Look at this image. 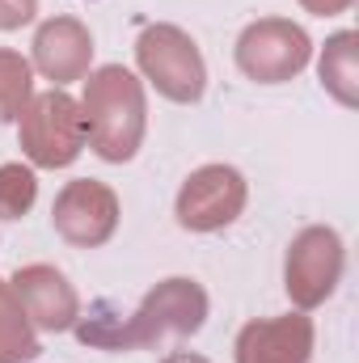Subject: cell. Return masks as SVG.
<instances>
[{"label":"cell","instance_id":"7","mask_svg":"<svg viewBox=\"0 0 359 363\" xmlns=\"http://www.w3.org/2000/svg\"><path fill=\"white\" fill-rule=\"evenodd\" d=\"M245 199H250V186L241 169L216 161V165H199L182 182L174 211L186 233H220L245 211Z\"/></svg>","mask_w":359,"mask_h":363},{"label":"cell","instance_id":"2","mask_svg":"<svg viewBox=\"0 0 359 363\" xmlns=\"http://www.w3.org/2000/svg\"><path fill=\"white\" fill-rule=\"evenodd\" d=\"M81 110H85L89 148L101 161L123 165L140 152L148 127V101H144V81L136 72H127L123 64H106L89 72Z\"/></svg>","mask_w":359,"mask_h":363},{"label":"cell","instance_id":"16","mask_svg":"<svg viewBox=\"0 0 359 363\" xmlns=\"http://www.w3.org/2000/svg\"><path fill=\"white\" fill-rule=\"evenodd\" d=\"M38 17V0H0V30H21Z\"/></svg>","mask_w":359,"mask_h":363},{"label":"cell","instance_id":"15","mask_svg":"<svg viewBox=\"0 0 359 363\" xmlns=\"http://www.w3.org/2000/svg\"><path fill=\"white\" fill-rule=\"evenodd\" d=\"M38 199V178L30 165L9 161L0 165V220H21Z\"/></svg>","mask_w":359,"mask_h":363},{"label":"cell","instance_id":"8","mask_svg":"<svg viewBox=\"0 0 359 363\" xmlns=\"http://www.w3.org/2000/svg\"><path fill=\"white\" fill-rule=\"evenodd\" d=\"M118 194L97 178H77L68 182L51 207V224L55 233L77 245V250H97L118 233Z\"/></svg>","mask_w":359,"mask_h":363},{"label":"cell","instance_id":"13","mask_svg":"<svg viewBox=\"0 0 359 363\" xmlns=\"http://www.w3.org/2000/svg\"><path fill=\"white\" fill-rule=\"evenodd\" d=\"M38 355V330L17 304L13 287L0 279V363H26Z\"/></svg>","mask_w":359,"mask_h":363},{"label":"cell","instance_id":"17","mask_svg":"<svg viewBox=\"0 0 359 363\" xmlns=\"http://www.w3.org/2000/svg\"><path fill=\"white\" fill-rule=\"evenodd\" d=\"M309 13H317V17H334V13H347L355 0H300Z\"/></svg>","mask_w":359,"mask_h":363},{"label":"cell","instance_id":"18","mask_svg":"<svg viewBox=\"0 0 359 363\" xmlns=\"http://www.w3.org/2000/svg\"><path fill=\"white\" fill-rule=\"evenodd\" d=\"M161 363H211V359H203V355H194V351H170Z\"/></svg>","mask_w":359,"mask_h":363},{"label":"cell","instance_id":"5","mask_svg":"<svg viewBox=\"0 0 359 363\" xmlns=\"http://www.w3.org/2000/svg\"><path fill=\"white\" fill-rule=\"evenodd\" d=\"M347 267V250H343V237L326 224H309L292 237L287 245V262H283V287H287V300L309 313L317 304H326L343 279Z\"/></svg>","mask_w":359,"mask_h":363},{"label":"cell","instance_id":"1","mask_svg":"<svg viewBox=\"0 0 359 363\" xmlns=\"http://www.w3.org/2000/svg\"><path fill=\"white\" fill-rule=\"evenodd\" d=\"M207 308H211V300L199 279L170 274L136 304L131 317H118L106 304L93 308L89 317L77 321V338L97 351H153L161 342L199 334L207 321Z\"/></svg>","mask_w":359,"mask_h":363},{"label":"cell","instance_id":"12","mask_svg":"<svg viewBox=\"0 0 359 363\" xmlns=\"http://www.w3.org/2000/svg\"><path fill=\"white\" fill-rule=\"evenodd\" d=\"M317 72H321L326 93L338 106L355 110L359 106V34L355 30H343V34H334L326 43V51L317 60Z\"/></svg>","mask_w":359,"mask_h":363},{"label":"cell","instance_id":"6","mask_svg":"<svg viewBox=\"0 0 359 363\" xmlns=\"http://www.w3.org/2000/svg\"><path fill=\"white\" fill-rule=\"evenodd\" d=\"M309 60H313V43H309L304 26H296L287 17H263V21L245 26L237 38V68L254 85L296 81L309 68Z\"/></svg>","mask_w":359,"mask_h":363},{"label":"cell","instance_id":"10","mask_svg":"<svg viewBox=\"0 0 359 363\" xmlns=\"http://www.w3.org/2000/svg\"><path fill=\"white\" fill-rule=\"evenodd\" d=\"M93 64V34L77 17H51L34 34V72H43L55 89L85 81Z\"/></svg>","mask_w":359,"mask_h":363},{"label":"cell","instance_id":"14","mask_svg":"<svg viewBox=\"0 0 359 363\" xmlns=\"http://www.w3.org/2000/svg\"><path fill=\"white\" fill-rule=\"evenodd\" d=\"M34 97V68L17 51L0 47V123H17Z\"/></svg>","mask_w":359,"mask_h":363},{"label":"cell","instance_id":"4","mask_svg":"<svg viewBox=\"0 0 359 363\" xmlns=\"http://www.w3.org/2000/svg\"><path fill=\"white\" fill-rule=\"evenodd\" d=\"M136 64L144 72V81L161 97L178 101V106H194L203 89H207V64H203V51L194 47V38L161 21V26H148L140 38H136Z\"/></svg>","mask_w":359,"mask_h":363},{"label":"cell","instance_id":"3","mask_svg":"<svg viewBox=\"0 0 359 363\" xmlns=\"http://www.w3.org/2000/svg\"><path fill=\"white\" fill-rule=\"evenodd\" d=\"M17 135H21V152L38 169H68L89 144L85 110L64 89L34 93L30 106L17 118Z\"/></svg>","mask_w":359,"mask_h":363},{"label":"cell","instance_id":"9","mask_svg":"<svg viewBox=\"0 0 359 363\" xmlns=\"http://www.w3.org/2000/svg\"><path fill=\"white\" fill-rule=\"evenodd\" d=\"M17 304L26 308L30 325L43 330V334H68L77 330L81 321V300H77V287L64 279V271L47 267V262H34V267H21V271L9 279Z\"/></svg>","mask_w":359,"mask_h":363},{"label":"cell","instance_id":"11","mask_svg":"<svg viewBox=\"0 0 359 363\" xmlns=\"http://www.w3.org/2000/svg\"><path fill=\"white\" fill-rule=\"evenodd\" d=\"M313 338H317L313 321L300 308L267 321H250L237 334V363H309Z\"/></svg>","mask_w":359,"mask_h":363}]
</instances>
